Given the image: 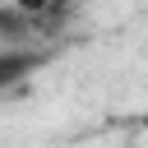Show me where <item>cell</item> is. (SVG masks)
<instances>
[{
    "instance_id": "6da1fadb",
    "label": "cell",
    "mask_w": 148,
    "mask_h": 148,
    "mask_svg": "<svg viewBox=\"0 0 148 148\" xmlns=\"http://www.w3.org/2000/svg\"><path fill=\"white\" fill-rule=\"evenodd\" d=\"M46 56L42 51H32V46H0V92H9V88H18L37 65H42Z\"/></svg>"
},
{
    "instance_id": "7a4b0ae2",
    "label": "cell",
    "mask_w": 148,
    "mask_h": 148,
    "mask_svg": "<svg viewBox=\"0 0 148 148\" xmlns=\"http://www.w3.org/2000/svg\"><path fill=\"white\" fill-rule=\"evenodd\" d=\"M28 37H42L37 32V23L9 0V5H0V46H18V42H28Z\"/></svg>"
},
{
    "instance_id": "3957f363",
    "label": "cell",
    "mask_w": 148,
    "mask_h": 148,
    "mask_svg": "<svg viewBox=\"0 0 148 148\" xmlns=\"http://www.w3.org/2000/svg\"><path fill=\"white\" fill-rule=\"evenodd\" d=\"M14 5L37 23V32H46V28H56V23L69 14V5H74V0H14Z\"/></svg>"
},
{
    "instance_id": "277c9868",
    "label": "cell",
    "mask_w": 148,
    "mask_h": 148,
    "mask_svg": "<svg viewBox=\"0 0 148 148\" xmlns=\"http://www.w3.org/2000/svg\"><path fill=\"white\" fill-rule=\"evenodd\" d=\"M143 125H148V116H143Z\"/></svg>"
}]
</instances>
